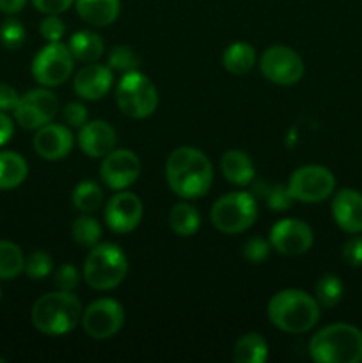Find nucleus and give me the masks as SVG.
<instances>
[{
  "label": "nucleus",
  "mask_w": 362,
  "mask_h": 363,
  "mask_svg": "<svg viewBox=\"0 0 362 363\" xmlns=\"http://www.w3.org/2000/svg\"><path fill=\"white\" fill-rule=\"evenodd\" d=\"M67 48H70L75 60H80V62L85 64L96 62L103 55V52H105L103 39L92 30L75 32L70 38Z\"/></svg>",
  "instance_id": "4be33fe9"
},
{
  "label": "nucleus",
  "mask_w": 362,
  "mask_h": 363,
  "mask_svg": "<svg viewBox=\"0 0 362 363\" xmlns=\"http://www.w3.org/2000/svg\"><path fill=\"white\" fill-rule=\"evenodd\" d=\"M71 236L82 247L92 248L102 238V225L92 216H78L71 225Z\"/></svg>",
  "instance_id": "c756f323"
},
{
  "label": "nucleus",
  "mask_w": 362,
  "mask_h": 363,
  "mask_svg": "<svg viewBox=\"0 0 362 363\" xmlns=\"http://www.w3.org/2000/svg\"><path fill=\"white\" fill-rule=\"evenodd\" d=\"M77 13L92 27H106L119 16V0H75Z\"/></svg>",
  "instance_id": "412c9836"
},
{
  "label": "nucleus",
  "mask_w": 362,
  "mask_h": 363,
  "mask_svg": "<svg viewBox=\"0 0 362 363\" xmlns=\"http://www.w3.org/2000/svg\"><path fill=\"white\" fill-rule=\"evenodd\" d=\"M316 293V301L319 303V307L323 308H334L339 305V301L343 300L344 286L341 282V279L332 273H327V275L319 277V280L316 282L314 287Z\"/></svg>",
  "instance_id": "c85d7f7f"
},
{
  "label": "nucleus",
  "mask_w": 362,
  "mask_h": 363,
  "mask_svg": "<svg viewBox=\"0 0 362 363\" xmlns=\"http://www.w3.org/2000/svg\"><path fill=\"white\" fill-rule=\"evenodd\" d=\"M60 116H62V121L66 123V126L78 128V130L89 121L87 108H85V105H82V103L78 101L67 103L62 108V113H60Z\"/></svg>",
  "instance_id": "4c0bfd02"
},
{
  "label": "nucleus",
  "mask_w": 362,
  "mask_h": 363,
  "mask_svg": "<svg viewBox=\"0 0 362 363\" xmlns=\"http://www.w3.org/2000/svg\"><path fill=\"white\" fill-rule=\"evenodd\" d=\"M82 303L73 293L57 291L38 298L32 305L31 319L38 332L48 337H60L73 332L82 323Z\"/></svg>",
  "instance_id": "7ed1b4c3"
},
{
  "label": "nucleus",
  "mask_w": 362,
  "mask_h": 363,
  "mask_svg": "<svg viewBox=\"0 0 362 363\" xmlns=\"http://www.w3.org/2000/svg\"><path fill=\"white\" fill-rule=\"evenodd\" d=\"M144 215L142 201L135 194L119 190V194L112 195L106 202L105 222L110 230L117 234H128L135 230Z\"/></svg>",
  "instance_id": "2eb2a0df"
},
{
  "label": "nucleus",
  "mask_w": 362,
  "mask_h": 363,
  "mask_svg": "<svg viewBox=\"0 0 362 363\" xmlns=\"http://www.w3.org/2000/svg\"><path fill=\"white\" fill-rule=\"evenodd\" d=\"M270 245L275 252L286 257H297L311 250L314 243L312 229L297 218H284L270 230Z\"/></svg>",
  "instance_id": "ddd939ff"
},
{
  "label": "nucleus",
  "mask_w": 362,
  "mask_h": 363,
  "mask_svg": "<svg viewBox=\"0 0 362 363\" xmlns=\"http://www.w3.org/2000/svg\"><path fill=\"white\" fill-rule=\"evenodd\" d=\"M336 188V177L327 167L322 165H305L295 170L287 181L293 201L305 202V204H316L334 194Z\"/></svg>",
  "instance_id": "1a4fd4ad"
},
{
  "label": "nucleus",
  "mask_w": 362,
  "mask_h": 363,
  "mask_svg": "<svg viewBox=\"0 0 362 363\" xmlns=\"http://www.w3.org/2000/svg\"><path fill=\"white\" fill-rule=\"evenodd\" d=\"M124 325V311L119 301L99 298L84 308L82 326L91 339L105 340L117 335Z\"/></svg>",
  "instance_id": "9b49d317"
},
{
  "label": "nucleus",
  "mask_w": 362,
  "mask_h": 363,
  "mask_svg": "<svg viewBox=\"0 0 362 363\" xmlns=\"http://www.w3.org/2000/svg\"><path fill=\"white\" fill-rule=\"evenodd\" d=\"M343 261L353 268L362 266V236H353L344 243Z\"/></svg>",
  "instance_id": "58836bf2"
},
{
  "label": "nucleus",
  "mask_w": 362,
  "mask_h": 363,
  "mask_svg": "<svg viewBox=\"0 0 362 363\" xmlns=\"http://www.w3.org/2000/svg\"><path fill=\"white\" fill-rule=\"evenodd\" d=\"M220 170H222L224 177L236 186H247L254 181L256 176L251 156L240 149H229L227 152H224V156L220 158Z\"/></svg>",
  "instance_id": "aec40b11"
},
{
  "label": "nucleus",
  "mask_w": 362,
  "mask_h": 363,
  "mask_svg": "<svg viewBox=\"0 0 362 363\" xmlns=\"http://www.w3.org/2000/svg\"><path fill=\"white\" fill-rule=\"evenodd\" d=\"M263 197V201L268 204L272 211H286L293 204V197H291L287 186L283 184H265L263 191H258Z\"/></svg>",
  "instance_id": "473e14b6"
},
{
  "label": "nucleus",
  "mask_w": 362,
  "mask_h": 363,
  "mask_svg": "<svg viewBox=\"0 0 362 363\" xmlns=\"http://www.w3.org/2000/svg\"><path fill=\"white\" fill-rule=\"evenodd\" d=\"M268 358V344L259 333H245L236 340L233 360L236 363H263Z\"/></svg>",
  "instance_id": "b1692460"
},
{
  "label": "nucleus",
  "mask_w": 362,
  "mask_h": 363,
  "mask_svg": "<svg viewBox=\"0 0 362 363\" xmlns=\"http://www.w3.org/2000/svg\"><path fill=\"white\" fill-rule=\"evenodd\" d=\"M35 9L43 14H60L75 4V0H32Z\"/></svg>",
  "instance_id": "ea45409f"
},
{
  "label": "nucleus",
  "mask_w": 362,
  "mask_h": 363,
  "mask_svg": "<svg viewBox=\"0 0 362 363\" xmlns=\"http://www.w3.org/2000/svg\"><path fill=\"white\" fill-rule=\"evenodd\" d=\"M0 363H6V358H2V357H0Z\"/></svg>",
  "instance_id": "c03bdc74"
},
{
  "label": "nucleus",
  "mask_w": 362,
  "mask_h": 363,
  "mask_svg": "<svg viewBox=\"0 0 362 363\" xmlns=\"http://www.w3.org/2000/svg\"><path fill=\"white\" fill-rule=\"evenodd\" d=\"M319 303L302 289H283L266 307L270 323L284 333H305L319 321Z\"/></svg>",
  "instance_id": "f03ea898"
},
{
  "label": "nucleus",
  "mask_w": 362,
  "mask_h": 363,
  "mask_svg": "<svg viewBox=\"0 0 362 363\" xmlns=\"http://www.w3.org/2000/svg\"><path fill=\"white\" fill-rule=\"evenodd\" d=\"M128 273V259L116 243H98L84 262V280L94 291L116 289Z\"/></svg>",
  "instance_id": "39448f33"
},
{
  "label": "nucleus",
  "mask_w": 362,
  "mask_h": 363,
  "mask_svg": "<svg viewBox=\"0 0 362 363\" xmlns=\"http://www.w3.org/2000/svg\"><path fill=\"white\" fill-rule=\"evenodd\" d=\"M112 69L109 66H102V64H89V66L82 67L73 80V89L82 99L87 101H98V99L105 98L109 94L110 87H112Z\"/></svg>",
  "instance_id": "6ab92c4d"
},
{
  "label": "nucleus",
  "mask_w": 362,
  "mask_h": 363,
  "mask_svg": "<svg viewBox=\"0 0 362 363\" xmlns=\"http://www.w3.org/2000/svg\"><path fill=\"white\" fill-rule=\"evenodd\" d=\"M0 300H2V289H0Z\"/></svg>",
  "instance_id": "a18cd8bd"
},
{
  "label": "nucleus",
  "mask_w": 362,
  "mask_h": 363,
  "mask_svg": "<svg viewBox=\"0 0 362 363\" xmlns=\"http://www.w3.org/2000/svg\"><path fill=\"white\" fill-rule=\"evenodd\" d=\"M141 64V57L135 53V50L128 45H117L110 50L109 60L106 66L114 71H121V73H128V71H135Z\"/></svg>",
  "instance_id": "7c9ffc66"
},
{
  "label": "nucleus",
  "mask_w": 362,
  "mask_h": 363,
  "mask_svg": "<svg viewBox=\"0 0 362 363\" xmlns=\"http://www.w3.org/2000/svg\"><path fill=\"white\" fill-rule=\"evenodd\" d=\"M34 151L41 156L43 160L55 162L62 160L73 151L75 137L66 124H45L34 135Z\"/></svg>",
  "instance_id": "dca6fc26"
},
{
  "label": "nucleus",
  "mask_w": 362,
  "mask_h": 363,
  "mask_svg": "<svg viewBox=\"0 0 362 363\" xmlns=\"http://www.w3.org/2000/svg\"><path fill=\"white\" fill-rule=\"evenodd\" d=\"M263 77L275 85H295L304 77V60L290 46L275 45L265 50L259 59Z\"/></svg>",
  "instance_id": "9d476101"
},
{
  "label": "nucleus",
  "mask_w": 362,
  "mask_h": 363,
  "mask_svg": "<svg viewBox=\"0 0 362 363\" xmlns=\"http://www.w3.org/2000/svg\"><path fill=\"white\" fill-rule=\"evenodd\" d=\"M222 64L231 74H247L256 66V50L248 43H233L222 55Z\"/></svg>",
  "instance_id": "393cba45"
},
{
  "label": "nucleus",
  "mask_w": 362,
  "mask_h": 363,
  "mask_svg": "<svg viewBox=\"0 0 362 363\" xmlns=\"http://www.w3.org/2000/svg\"><path fill=\"white\" fill-rule=\"evenodd\" d=\"M39 32L48 43H59L66 32V27L59 14H46V18L39 25Z\"/></svg>",
  "instance_id": "e433bc0d"
},
{
  "label": "nucleus",
  "mask_w": 362,
  "mask_h": 363,
  "mask_svg": "<svg viewBox=\"0 0 362 363\" xmlns=\"http://www.w3.org/2000/svg\"><path fill=\"white\" fill-rule=\"evenodd\" d=\"M169 225L177 236L190 238L201 227V215L194 206L187 204V202H177L169 213Z\"/></svg>",
  "instance_id": "a878e982"
},
{
  "label": "nucleus",
  "mask_w": 362,
  "mask_h": 363,
  "mask_svg": "<svg viewBox=\"0 0 362 363\" xmlns=\"http://www.w3.org/2000/svg\"><path fill=\"white\" fill-rule=\"evenodd\" d=\"M25 38H27V32H25V27L21 25V21L16 20V18H9L0 27V43L7 50L21 48L25 43Z\"/></svg>",
  "instance_id": "72a5a7b5"
},
{
  "label": "nucleus",
  "mask_w": 362,
  "mask_h": 363,
  "mask_svg": "<svg viewBox=\"0 0 362 363\" xmlns=\"http://www.w3.org/2000/svg\"><path fill=\"white\" fill-rule=\"evenodd\" d=\"M53 284L59 291H67L73 293L80 284V273L73 264H60L59 268L53 272Z\"/></svg>",
  "instance_id": "f704fd0d"
},
{
  "label": "nucleus",
  "mask_w": 362,
  "mask_h": 363,
  "mask_svg": "<svg viewBox=\"0 0 362 363\" xmlns=\"http://www.w3.org/2000/svg\"><path fill=\"white\" fill-rule=\"evenodd\" d=\"M270 241L263 240V238H248L243 243V257L247 259L248 262H254V264H259L265 259H268L270 255Z\"/></svg>",
  "instance_id": "c9c22d12"
},
{
  "label": "nucleus",
  "mask_w": 362,
  "mask_h": 363,
  "mask_svg": "<svg viewBox=\"0 0 362 363\" xmlns=\"http://www.w3.org/2000/svg\"><path fill=\"white\" fill-rule=\"evenodd\" d=\"M27 0H0V11L6 14H16L25 7Z\"/></svg>",
  "instance_id": "37998d69"
},
{
  "label": "nucleus",
  "mask_w": 362,
  "mask_h": 363,
  "mask_svg": "<svg viewBox=\"0 0 362 363\" xmlns=\"http://www.w3.org/2000/svg\"><path fill=\"white\" fill-rule=\"evenodd\" d=\"M258 218V202L248 191H231L216 199L212 208V223L224 234H241Z\"/></svg>",
  "instance_id": "423d86ee"
},
{
  "label": "nucleus",
  "mask_w": 362,
  "mask_h": 363,
  "mask_svg": "<svg viewBox=\"0 0 362 363\" xmlns=\"http://www.w3.org/2000/svg\"><path fill=\"white\" fill-rule=\"evenodd\" d=\"M75 59L62 43H48L32 60V77L43 87H59L71 77Z\"/></svg>",
  "instance_id": "6e6552de"
},
{
  "label": "nucleus",
  "mask_w": 362,
  "mask_h": 363,
  "mask_svg": "<svg viewBox=\"0 0 362 363\" xmlns=\"http://www.w3.org/2000/svg\"><path fill=\"white\" fill-rule=\"evenodd\" d=\"M309 357L318 363H361L362 332L346 323L325 326L309 340Z\"/></svg>",
  "instance_id": "20e7f679"
},
{
  "label": "nucleus",
  "mask_w": 362,
  "mask_h": 363,
  "mask_svg": "<svg viewBox=\"0 0 362 363\" xmlns=\"http://www.w3.org/2000/svg\"><path fill=\"white\" fill-rule=\"evenodd\" d=\"M53 261L45 250H35L25 259V275L31 280H43L52 273Z\"/></svg>",
  "instance_id": "2f4dec72"
},
{
  "label": "nucleus",
  "mask_w": 362,
  "mask_h": 363,
  "mask_svg": "<svg viewBox=\"0 0 362 363\" xmlns=\"http://www.w3.org/2000/svg\"><path fill=\"white\" fill-rule=\"evenodd\" d=\"M116 103L130 119H146L158 106V91L141 71H128L116 87Z\"/></svg>",
  "instance_id": "0eeeda50"
},
{
  "label": "nucleus",
  "mask_w": 362,
  "mask_h": 363,
  "mask_svg": "<svg viewBox=\"0 0 362 363\" xmlns=\"http://www.w3.org/2000/svg\"><path fill=\"white\" fill-rule=\"evenodd\" d=\"M20 101V94L9 84H0V112H13Z\"/></svg>",
  "instance_id": "a19ab883"
},
{
  "label": "nucleus",
  "mask_w": 362,
  "mask_h": 363,
  "mask_svg": "<svg viewBox=\"0 0 362 363\" xmlns=\"http://www.w3.org/2000/svg\"><path fill=\"white\" fill-rule=\"evenodd\" d=\"M14 112V119L25 130H39L52 123L59 112V99L48 89H32L20 96Z\"/></svg>",
  "instance_id": "f8f14e48"
},
{
  "label": "nucleus",
  "mask_w": 362,
  "mask_h": 363,
  "mask_svg": "<svg viewBox=\"0 0 362 363\" xmlns=\"http://www.w3.org/2000/svg\"><path fill=\"white\" fill-rule=\"evenodd\" d=\"M23 252L13 241L0 240V280H13L23 272Z\"/></svg>",
  "instance_id": "bb28decb"
},
{
  "label": "nucleus",
  "mask_w": 362,
  "mask_h": 363,
  "mask_svg": "<svg viewBox=\"0 0 362 363\" xmlns=\"http://www.w3.org/2000/svg\"><path fill=\"white\" fill-rule=\"evenodd\" d=\"M99 176L112 190H126L141 176V160L130 149H114L103 158Z\"/></svg>",
  "instance_id": "4468645a"
},
{
  "label": "nucleus",
  "mask_w": 362,
  "mask_h": 363,
  "mask_svg": "<svg viewBox=\"0 0 362 363\" xmlns=\"http://www.w3.org/2000/svg\"><path fill=\"white\" fill-rule=\"evenodd\" d=\"M332 216L341 230L348 234L362 233V194L343 188L332 199Z\"/></svg>",
  "instance_id": "a211bd4d"
},
{
  "label": "nucleus",
  "mask_w": 362,
  "mask_h": 363,
  "mask_svg": "<svg viewBox=\"0 0 362 363\" xmlns=\"http://www.w3.org/2000/svg\"><path fill=\"white\" fill-rule=\"evenodd\" d=\"M14 133V124L6 112H0V147L11 140Z\"/></svg>",
  "instance_id": "79ce46f5"
},
{
  "label": "nucleus",
  "mask_w": 362,
  "mask_h": 363,
  "mask_svg": "<svg viewBox=\"0 0 362 363\" xmlns=\"http://www.w3.org/2000/svg\"><path fill=\"white\" fill-rule=\"evenodd\" d=\"M78 147L89 158H105L116 149L117 133L105 121H87L78 130Z\"/></svg>",
  "instance_id": "f3484780"
},
{
  "label": "nucleus",
  "mask_w": 362,
  "mask_h": 363,
  "mask_svg": "<svg viewBox=\"0 0 362 363\" xmlns=\"http://www.w3.org/2000/svg\"><path fill=\"white\" fill-rule=\"evenodd\" d=\"M73 206L82 213H94L103 204V190L94 181H82L75 186L71 195Z\"/></svg>",
  "instance_id": "cd10ccee"
},
{
  "label": "nucleus",
  "mask_w": 362,
  "mask_h": 363,
  "mask_svg": "<svg viewBox=\"0 0 362 363\" xmlns=\"http://www.w3.org/2000/svg\"><path fill=\"white\" fill-rule=\"evenodd\" d=\"M28 176L27 160L13 151H0V190L20 186Z\"/></svg>",
  "instance_id": "5701e85b"
},
{
  "label": "nucleus",
  "mask_w": 362,
  "mask_h": 363,
  "mask_svg": "<svg viewBox=\"0 0 362 363\" xmlns=\"http://www.w3.org/2000/svg\"><path fill=\"white\" fill-rule=\"evenodd\" d=\"M165 177L170 190L181 199H201L213 183V167L208 156L195 147H177L165 163Z\"/></svg>",
  "instance_id": "f257e3e1"
}]
</instances>
